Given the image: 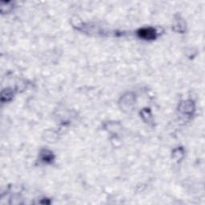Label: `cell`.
<instances>
[{"label":"cell","mask_w":205,"mask_h":205,"mask_svg":"<svg viewBox=\"0 0 205 205\" xmlns=\"http://www.w3.org/2000/svg\"><path fill=\"white\" fill-rule=\"evenodd\" d=\"M141 35L145 38H152L155 37V31L151 29H145L141 31Z\"/></svg>","instance_id":"6da1fadb"}]
</instances>
